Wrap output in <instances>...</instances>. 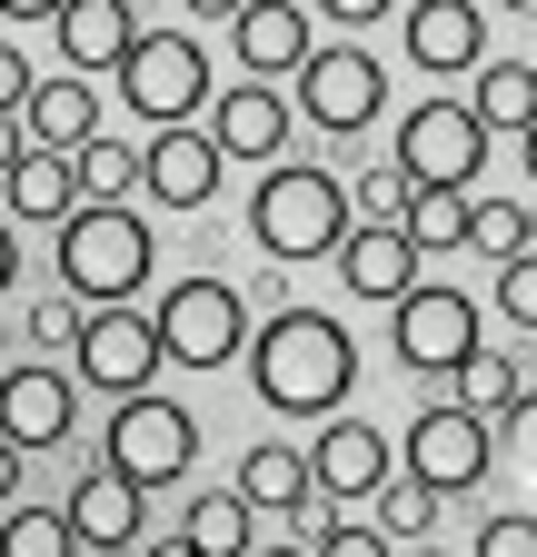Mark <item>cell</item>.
I'll list each match as a JSON object with an SVG mask.
<instances>
[{"mask_svg": "<svg viewBox=\"0 0 537 557\" xmlns=\"http://www.w3.org/2000/svg\"><path fill=\"white\" fill-rule=\"evenodd\" d=\"M239 348H249V388L279 418H328L359 388V338L328 309H268V319H249Z\"/></svg>", "mask_w": 537, "mask_h": 557, "instance_id": "6da1fadb", "label": "cell"}, {"mask_svg": "<svg viewBox=\"0 0 537 557\" xmlns=\"http://www.w3.org/2000/svg\"><path fill=\"white\" fill-rule=\"evenodd\" d=\"M50 230H60V289H80V309L150 289L160 239H150V220L129 199H71V220H50Z\"/></svg>", "mask_w": 537, "mask_h": 557, "instance_id": "7a4b0ae2", "label": "cell"}, {"mask_svg": "<svg viewBox=\"0 0 537 557\" xmlns=\"http://www.w3.org/2000/svg\"><path fill=\"white\" fill-rule=\"evenodd\" d=\"M249 239L268 259H328L349 239V189L328 170H268L259 199H249Z\"/></svg>", "mask_w": 537, "mask_h": 557, "instance_id": "3957f363", "label": "cell"}, {"mask_svg": "<svg viewBox=\"0 0 537 557\" xmlns=\"http://www.w3.org/2000/svg\"><path fill=\"white\" fill-rule=\"evenodd\" d=\"M110 70H120L129 120H150V129L199 120V100H210V50H199L189 30H129V50H120Z\"/></svg>", "mask_w": 537, "mask_h": 557, "instance_id": "277c9868", "label": "cell"}, {"mask_svg": "<svg viewBox=\"0 0 537 557\" xmlns=\"http://www.w3.org/2000/svg\"><path fill=\"white\" fill-rule=\"evenodd\" d=\"M150 338H160L170 369H229L239 338H249V289H229V278L199 269V278H179V289H160Z\"/></svg>", "mask_w": 537, "mask_h": 557, "instance_id": "5b68a950", "label": "cell"}, {"mask_svg": "<svg viewBox=\"0 0 537 557\" xmlns=\"http://www.w3.org/2000/svg\"><path fill=\"white\" fill-rule=\"evenodd\" d=\"M100 468H120L129 487H170V478H189V458H199V418L179 408V398H160V388H129L120 408H110V429H100Z\"/></svg>", "mask_w": 537, "mask_h": 557, "instance_id": "8992f818", "label": "cell"}, {"mask_svg": "<svg viewBox=\"0 0 537 557\" xmlns=\"http://www.w3.org/2000/svg\"><path fill=\"white\" fill-rule=\"evenodd\" d=\"M289 120H309V129H339V139H359V129H378V110H388V70H378V50H299V70H289Z\"/></svg>", "mask_w": 537, "mask_h": 557, "instance_id": "52a82bcc", "label": "cell"}, {"mask_svg": "<svg viewBox=\"0 0 537 557\" xmlns=\"http://www.w3.org/2000/svg\"><path fill=\"white\" fill-rule=\"evenodd\" d=\"M398 468H409L419 487H438V498H467V487L498 468V429H488L478 408L438 398V408H419V418H409V448H398Z\"/></svg>", "mask_w": 537, "mask_h": 557, "instance_id": "ba28073f", "label": "cell"}, {"mask_svg": "<svg viewBox=\"0 0 537 557\" xmlns=\"http://www.w3.org/2000/svg\"><path fill=\"white\" fill-rule=\"evenodd\" d=\"M488 139L498 129H478L467 100H419L398 120V170H409V189H467L478 160H488Z\"/></svg>", "mask_w": 537, "mask_h": 557, "instance_id": "9c48e42d", "label": "cell"}, {"mask_svg": "<svg viewBox=\"0 0 537 557\" xmlns=\"http://www.w3.org/2000/svg\"><path fill=\"white\" fill-rule=\"evenodd\" d=\"M388 309H398V369H409V379H448L467 348H478V299H467V289H428V278H409Z\"/></svg>", "mask_w": 537, "mask_h": 557, "instance_id": "30bf717a", "label": "cell"}, {"mask_svg": "<svg viewBox=\"0 0 537 557\" xmlns=\"http://www.w3.org/2000/svg\"><path fill=\"white\" fill-rule=\"evenodd\" d=\"M80 379L90 388H110V398H129V388H150V369H160V338H150V319L129 309V299H100V309H80Z\"/></svg>", "mask_w": 537, "mask_h": 557, "instance_id": "8fae6325", "label": "cell"}, {"mask_svg": "<svg viewBox=\"0 0 537 557\" xmlns=\"http://www.w3.org/2000/svg\"><path fill=\"white\" fill-rule=\"evenodd\" d=\"M220 180H229L220 139H210V129H189V120H170L150 150H140V189H150L160 209H210V199H220Z\"/></svg>", "mask_w": 537, "mask_h": 557, "instance_id": "7c38bea8", "label": "cell"}, {"mask_svg": "<svg viewBox=\"0 0 537 557\" xmlns=\"http://www.w3.org/2000/svg\"><path fill=\"white\" fill-rule=\"evenodd\" d=\"M309 458V498H328V508H349V498H369V487L398 468L388 458V438L369 429V418H339L328 408V429H319V448H299Z\"/></svg>", "mask_w": 537, "mask_h": 557, "instance_id": "4fadbf2b", "label": "cell"}, {"mask_svg": "<svg viewBox=\"0 0 537 557\" xmlns=\"http://www.w3.org/2000/svg\"><path fill=\"white\" fill-rule=\"evenodd\" d=\"M71 429H80L71 369H0V438L11 448H60Z\"/></svg>", "mask_w": 537, "mask_h": 557, "instance_id": "5bb4252c", "label": "cell"}, {"mask_svg": "<svg viewBox=\"0 0 537 557\" xmlns=\"http://www.w3.org/2000/svg\"><path fill=\"white\" fill-rule=\"evenodd\" d=\"M210 110V139H220V160H279L289 150V90H268V81H239V90H220V100H199Z\"/></svg>", "mask_w": 537, "mask_h": 557, "instance_id": "9a60e30c", "label": "cell"}, {"mask_svg": "<svg viewBox=\"0 0 537 557\" xmlns=\"http://www.w3.org/2000/svg\"><path fill=\"white\" fill-rule=\"evenodd\" d=\"M398 40H409V60L419 70H478L488 60V21H478V0H419L409 21H398Z\"/></svg>", "mask_w": 537, "mask_h": 557, "instance_id": "2e32d148", "label": "cell"}, {"mask_svg": "<svg viewBox=\"0 0 537 557\" xmlns=\"http://www.w3.org/2000/svg\"><path fill=\"white\" fill-rule=\"evenodd\" d=\"M21 139H30V150H80V139L100 129V90L80 81V70H60V81H30L21 90Z\"/></svg>", "mask_w": 537, "mask_h": 557, "instance_id": "e0dca14e", "label": "cell"}, {"mask_svg": "<svg viewBox=\"0 0 537 557\" xmlns=\"http://www.w3.org/2000/svg\"><path fill=\"white\" fill-rule=\"evenodd\" d=\"M140 498H150V487H129L120 468H90V478L71 487V508H60V518H71V537H80V547H129V537L150 528V518H140Z\"/></svg>", "mask_w": 537, "mask_h": 557, "instance_id": "ac0fdd59", "label": "cell"}, {"mask_svg": "<svg viewBox=\"0 0 537 557\" xmlns=\"http://www.w3.org/2000/svg\"><path fill=\"white\" fill-rule=\"evenodd\" d=\"M328 259H339V278H349L359 299H378V309H388V299L419 278V249L398 239V230H369V220H349V239L328 249Z\"/></svg>", "mask_w": 537, "mask_h": 557, "instance_id": "d6986e66", "label": "cell"}, {"mask_svg": "<svg viewBox=\"0 0 537 557\" xmlns=\"http://www.w3.org/2000/svg\"><path fill=\"white\" fill-rule=\"evenodd\" d=\"M239 60H249V81H279V70H299L309 50V11L299 0H239Z\"/></svg>", "mask_w": 537, "mask_h": 557, "instance_id": "ffe728a7", "label": "cell"}, {"mask_svg": "<svg viewBox=\"0 0 537 557\" xmlns=\"http://www.w3.org/2000/svg\"><path fill=\"white\" fill-rule=\"evenodd\" d=\"M50 30H60V60L90 81V70H110V60L129 50V30H140V21H129V0H60Z\"/></svg>", "mask_w": 537, "mask_h": 557, "instance_id": "44dd1931", "label": "cell"}, {"mask_svg": "<svg viewBox=\"0 0 537 557\" xmlns=\"http://www.w3.org/2000/svg\"><path fill=\"white\" fill-rule=\"evenodd\" d=\"M448 388H458V408H478L488 429H527V369L498 359V348H467L448 369Z\"/></svg>", "mask_w": 537, "mask_h": 557, "instance_id": "7402d4cb", "label": "cell"}, {"mask_svg": "<svg viewBox=\"0 0 537 557\" xmlns=\"http://www.w3.org/2000/svg\"><path fill=\"white\" fill-rule=\"evenodd\" d=\"M0 189H11V220H30V230H50V220H71V150H21L11 170H0Z\"/></svg>", "mask_w": 537, "mask_h": 557, "instance_id": "603a6c76", "label": "cell"}, {"mask_svg": "<svg viewBox=\"0 0 537 557\" xmlns=\"http://www.w3.org/2000/svg\"><path fill=\"white\" fill-rule=\"evenodd\" d=\"M239 498H249L259 518H299V508H309V458L279 448V438L249 448V458H239Z\"/></svg>", "mask_w": 537, "mask_h": 557, "instance_id": "cb8c5ba5", "label": "cell"}, {"mask_svg": "<svg viewBox=\"0 0 537 557\" xmlns=\"http://www.w3.org/2000/svg\"><path fill=\"white\" fill-rule=\"evenodd\" d=\"M189 547H199V557H249V547H259V508L239 498V487L189 498Z\"/></svg>", "mask_w": 537, "mask_h": 557, "instance_id": "d4e9b609", "label": "cell"}, {"mask_svg": "<svg viewBox=\"0 0 537 557\" xmlns=\"http://www.w3.org/2000/svg\"><path fill=\"white\" fill-rule=\"evenodd\" d=\"M369 528H378L388 547H398V537H428V528H438V487H419L409 468H388V478L369 487Z\"/></svg>", "mask_w": 537, "mask_h": 557, "instance_id": "484cf974", "label": "cell"}, {"mask_svg": "<svg viewBox=\"0 0 537 557\" xmlns=\"http://www.w3.org/2000/svg\"><path fill=\"white\" fill-rule=\"evenodd\" d=\"M398 239H409L419 259H428V249H467V189H409Z\"/></svg>", "mask_w": 537, "mask_h": 557, "instance_id": "4316f807", "label": "cell"}, {"mask_svg": "<svg viewBox=\"0 0 537 557\" xmlns=\"http://www.w3.org/2000/svg\"><path fill=\"white\" fill-rule=\"evenodd\" d=\"M478 129H527V110H537V70L527 60H478Z\"/></svg>", "mask_w": 537, "mask_h": 557, "instance_id": "83f0119b", "label": "cell"}, {"mask_svg": "<svg viewBox=\"0 0 537 557\" xmlns=\"http://www.w3.org/2000/svg\"><path fill=\"white\" fill-rule=\"evenodd\" d=\"M71 189H80V199H129V189H140V150L90 129L80 150H71Z\"/></svg>", "mask_w": 537, "mask_h": 557, "instance_id": "f1b7e54d", "label": "cell"}, {"mask_svg": "<svg viewBox=\"0 0 537 557\" xmlns=\"http://www.w3.org/2000/svg\"><path fill=\"white\" fill-rule=\"evenodd\" d=\"M527 239H537L527 199H467V249H488V259H517Z\"/></svg>", "mask_w": 537, "mask_h": 557, "instance_id": "f546056e", "label": "cell"}, {"mask_svg": "<svg viewBox=\"0 0 537 557\" xmlns=\"http://www.w3.org/2000/svg\"><path fill=\"white\" fill-rule=\"evenodd\" d=\"M0 557H80V537L60 508H11L0 518Z\"/></svg>", "mask_w": 537, "mask_h": 557, "instance_id": "4dcf8cb0", "label": "cell"}, {"mask_svg": "<svg viewBox=\"0 0 537 557\" xmlns=\"http://www.w3.org/2000/svg\"><path fill=\"white\" fill-rule=\"evenodd\" d=\"M398 209H409V170H398V160H378V170H359V180H349V220L398 230Z\"/></svg>", "mask_w": 537, "mask_h": 557, "instance_id": "1f68e13d", "label": "cell"}, {"mask_svg": "<svg viewBox=\"0 0 537 557\" xmlns=\"http://www.w3.org/2000/svg\"><path fill=\"white\" fill-rule=\"evenodd\" d=\"M299 518H309V557H388L378 528H339V508H328V498H309Z\"/></svg>", "mask_w": 537, "mask_h": 557, "instance_id": "d6a6232c", "label": "cell"}, {"mask_svg": "<svg viewBox=\"0 0 537 557\" xmlns=\"http://www.w3.org/2000/svg\"><path fill=\"white\" fill-rule=\"evenodd\" d=\"M488 299H498V319H517V329L537 319V259H527V249L498 259V289H488Z\"/></svg>", "mask_w": 537, "mask_h": 557, "instance_id": "836d02e7", "label": "cell"}, {"mask_svg": "<svg viewBox=\"0 0 537 557\" xmlns=\"http://www.w3.org/2000/svg\"><path fill=\"white\" fill-rule=\"evenodd\" d=\"M21 329H30L40 348H71V338H80V299H71V289H50V299H30Z\"/></svg>", "mask_w": 537, "mask_h": 557, "instance_id": "e575fe53", "label": "cell"}, {"mask_svg": "<svg viewBox=\"0 0 537 557\" xmlns=\"http://www.w3.org/2000/svg\"><path fill=\"white\" fill-rule=\"evenodd\" d=\"M478 557H537V518H527V508H498V518L478 528Z\"/></svg>", "mask_w": 537, "mask_h": 557, "instance_id": "d590c367", "label": "cell"}, {"mask_svg": "<svg viewBox=\"0 0 537 557\" xmlns=\"http://www.w3.org/2000/svg\"><path fill=\"white\" fill-rule=\"evenodd\" d=\"M398 0H319V21H339V30H369V21H388Z\"/></svg>", "mask_w": 537, "mask_h": 557, "instance_id": "8d00e7d4", "label": "cell"}, {"mask_svg": "<svg viewBox=\"0 0 537 557\" xmlns=\"http://www.w3.org/2000/svg\"><path fill=\"white\" fill-rule=\"evenodd\" d=\"M21 90H30V60H21L11 40H0V110H21Z\"/></svg>", "mask_w": 537, "mask_h": 557, "instance_id": "74e56055", "label": "cell"}, {"mask_svg": "<svg viewBox=\"0 0 537 557\" xmlns=\"http://www.w3.org/2000/svg\"><path fill=\"white\" fill-rule=\"evenodd\" d=\"M129 557H199V547H189V528H170V537H140Z\"/></svg>", "mask_w": 537, "mask_h": 557, "instance_id": "f35d334b", "label": "cell"}, {"mask_svg": "<svg viewBox=\"0 0 537 557\" xmlns=\"http://www.w3.org/2000/svg\"><path fill=\"white\" fill-rule=\"evenodd\" d=\"M0 289H21V230L0 220Z\"/></svg>", "mask_w": 537, "mask_h": 557, "instance_id": "ab89813d", "label": "cell"}, {"mask_svg": "<svg viewBox=\"0 0 537 557\" xmlns=\"http://www.w3.org/2000/svg\"><path fill=\"white\" fill-rule=\"evenodd\" d=\"M11 498H21V448L0 438V508H11Z\"/></svg>", "mask_w": 537, "mask_h": 557, "instance_id": "60d3db41", "label": "cell"}, {"mask_svg": "<svg viewBox=\"0 0 537 557\" xmlns=\"http://www.w3.org/2000/svg\"><path fill=\"white\" fill-rule=\"evenodd\" d=\"M21 150H30V139H21V120H11V110H0V170H11Z\"/></svg>", "mask_w": 537, "mask_h": 557, "instance_id": "b9f144b4", "label": "cell"}, {"mask_svg": "<svg viewBox=\"0 0 537 557\" xmlns=\"http://www.w3.org/2000/svg\"><path fill=\"white\" fill-rule=\"evenodd\" d=\"M60 0H0V21H50Z\"/></svg>", "mask_w": 537, "mask_h": 557, "instance_id": "7bdbcfd3", "label": "cell"}, {"mask_svg": "<svg viewBox=\"0 0 537 557\" xmlns=\"http://www.w3.org/2000/svg\"><path fill=\"white\" fill-rule=\"evenodd\" d=\"M189 11H199V21H229V11H239V0H189Z\"/></svg>", "mask_w": 537, "mask_h": 557, "instance_id": "ee69618b", "label": "cell"}, {"mask_svg": "<svg viewBox=\"0 0 537 557\" xmlns=\"http://www.w3.org/2000/svg\"><path fill=\"white\" fill-rule=\"evenodd\" d=\"M249 557H309V547H249Z\"/></svg>", "mask_w": 537, "mask_h": 557, "instance_id": "f6af8a7d", "label": "cell"}, {"mask_svg": "<svg viewBox=\"0 0 537 557\" xmlns=\"http://www.w3.org/2000/svg\"><path fill=\"white\" fill-rule=\"evenodd\" d=\"M80 557H129V547H80Z\"/></svg>", "mask_w": 537, "mask_h": 557, "instance_id": "bcb514c9", "label": "cell"}, {"mask_svg": "<svg viewBox=\"0 0 537 557\" xmlns=\"http://www.w3.org/2000/svg\"><path fill=\"white\" fill-rule=\"evenodd\" d=\"M388 557H398V547H388ZM409 557H448V547H409Z\"/></svg>", "mask_w": 537, "mask_h": 557, "instance_id": "7dc6e473", "label": "cell"}, {"mask_svg": "<svg viewBox=\"0 0 537 557\" xmlns=\"http://www.w3.org/2000/svg\"><path fill=\"white\" fill-rule=\"evenodd\" d=\"M508 11H537V0H508Z\"/></svg>", "mask_w": 537, "mask_h": 557, "instance_id": "c3c4849f", "label": "cell"}]
</instances>
